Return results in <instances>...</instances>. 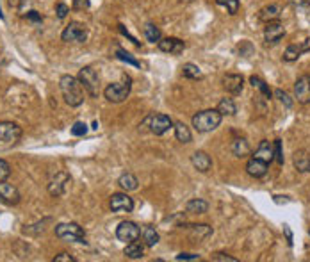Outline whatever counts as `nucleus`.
<instances>
[{"instance_id":"obj_1","label":"nucleus","mask_w":310,"mask_h":262,"mask_svg":"<svg viewBox=\"0 0 310 262\" xmlns=\"http://www.w3.org/2000/svg\"><path fill=\"white\" fill-rule=\"evenodd\" d=\"M59 88H61L62 98L70 107H78L84 102V88H82L78 77L74 75H62L59 78Z\"/></svg>"},{"instance_id":"obj_2","label":"nucleus","mask_w":310,"mask_h":262,"mask_svg":"<svg viewBox=\"0 0 310 262\" xmlns=\"http://www.w3.org/2000/svg\"><path fill=\"white\" fill-rule=\"evenodd\" d=\"M221 112L218 109H205L192 116V127L198 132H212L221 125Z\"/></svg>"},{"instance_id":"obj_3","label":"nucleus","mask_w":310,"mask_h":262,"mask_svg":"<svg viewBox=\"0 0 310 262\" xmlns=\"http://www.w3.org/2000/svg\"><path fill=\"white\" fill-rule=\"evenodd\" d=\"M132 90V78L128 75H123L122 82H112L104 90V96L112 104H122L128 98Z\"/></svg>"},{"instance_id":"obj_4","label":"nucleus","mask_w":310,"mask_h":262,"mask_svg":"<svg viewBox=\"0 0 310 262\" xmlns=\"http://www.w3.org/2000/svg\"><path fill=\"white\" fill-rule=\"evenodd\" d=\"M78 80H80L82 88L90 94L91 98H98L100 94V75L94 70L93 66H84L78 72Z\"/></svg>"},{"instance_id":"obj_5","label":"nucleus","mask_w":310,"mask_h":262,"mask_svg":"<svg viewBox=\"0 0 310 262\" xmlns=\"http://www.w3.org/2000/svg\"><path fill=\"white\" fill-rule=\"evenodd\" d=\"M56 236L62 241L70 242L86 241V232L78 223H59V225H56Z\"/></svg>"},{"instance_id":"obj_6","label":"nucleus","mask_w":310,"mask_h":262,"mask_svg":"<svg viewBox=\"0 0 310 262\" xmlns=\"http://www.w3.org/2000/svg\"><path fill=\"white\" fill-rule=\"evenodd\" d=\"M61 40L64 43H84L88 40L86 25L80 22H70L61 34Z\"/></svg>"},{"instance_id":"obj_7","label":"nucleus","mask_w":310,"mask_h":262,"mask_svg":"<svg viewBox=\"0 0 310 262\" xmlns=\"http://www.w3.org/2000/svg\"><path fill=\"white\" fill-rule=\"evenodd\" d=\"M22 138V127L12 122H0V146H12Z\"/></svg>"},{"instance_id":"obj_8","label":"nucleus","mask_w":310,"mask_h":262,"mask_svg":"<svg viewBox=\"0 0 310 262\" xmlns=\"http://www.w3.org/2000/svg\"><path fill=\"white\" fill-rule=\"evenodd\" d=\"M150 127V132L155 136H162L166 134L170 128L173 127V122L170 116L166 114H150L146 120L143 122V127Z\"/></svg>"},{"instance_id":"obj_9","label":"nucleus","mask_w":310,"mask_h":262,"mask_svg":"<svg viewBox=\"0 0 310 262\" xmlns=\"http://www.w3.org/2000/svg\"><path fill=\"white\" fill-rule=\"evenodd\" d=\"M141 238V228L134 222H122L116 228V239L122 242H132Z\"/></svg>"},{"instance_id":"obj_10","label":"nucleus","mask_w":310,"mask_h":262,"mask_svg":"<svg viewBox=\"0 0 310 262\" xmlns=\"http://www.w3.org/2000/svg\"><path fill=\"white\" fill-rule=\"evenodd\" d=\"M70 184H72V176H70L66 172H59V173H56V176H54L52 180H50L48 192L52 194V196L59 198V196H62V194H64Z\"/></svg>"},{"instance_id":"obj_11","label":"nucleus","mask_w":310,"mask_h":262,"mask_svg":"<svg viewBox=\"0 0 310 262\" xmlns=\"http://www.w3.org/2000/svg\"><path fill=\"white\" fill-rule=\"evenodd\" d=\"M110 210L112 212H132V209H134V200H132L126 192H116V194H112L110 196Z\"/></svg>"},{"instance_id":"obj_12","label":"nucleus","mask_w":310,"mask_h":262,"mask_svg":"<svg viewBox=\"0 0 310 262\" xmlns=\"http://www.w3.org/2000/svg\"><path fill=\"white\" fill-rule=\"evenodd\" d=\"M294 98L300 104H310V75H302L294 84Z\"/></svg>"},{"instance_id":"obj_13","label":"nucleus","mask_w":310,"mask_h":262,"mask_svg":"<svg viewBox=\"0 0 310 262\" xmlns=\"http://www.w3.org/2000/svg\"><path fill=\"white\" fill-rule=\"evenodd\" d=\"M284 36H286V27H284L282 22L276 20V22H268V24H266V27H264L266 43L274 45V43H278Z\"/></svg>"},{"instance_id":"obj_14","label":"nucleus","mask_w":310,"mask_h":262,"mask_svg":"<svg viewBox=\"0 0 310 262\" xmlns=\"http://www.w3.org/2000/svg\"><path fill=\"white\" fill-rule=\"evenodd\" d=\"M0 202L4 205H16L20 202V192L12 184L0 180Z\"/></svg>"},{"instance_id":"obj_15","label":"nucleus","mask_w":310,"mask_h":262,"mask_svg":"<svg viewBox=\"0 0 310 262\" xmlns=\"http://www.w3.org/2000/svg\"><path fill=\"white\" fill-rule=\"evenodd\" d=\"M308 50H310V40L303 41V43H290L286 48V52H284V61L287 62L298 61L303 54L308 52Z\"/></svg>"},{"instance_id":"obj_16","label":"nucleus","mask_w":310,"mask_h":262,"mask_svg":"<svg viewBox=\"0 0 310 262\" xmlns=\"http://www.w3.org/2000/svg\"><path fill=\"white\" fill-rule=\"evenodd\" d=\"M223 88L230 94H241L244 88V78L239 74H226L223 77Z\"/></svg>"},{"instance_id":"obj_17","label":"nucleus","mask_w":310,"mask_h":262,"mask_svg":"<svg viewBox=\"0 0 310 262\" xmlns=\"http://www.w3.org/2000/svg\"><path fill=\"white\" fill-rule=\"evenodd\" d=\"M159 48L166 54H172V56H178V54L184 52L186 43L178 38H160V41L157 43Z\"/></svg>"},{"instance_id":"obj_18","label":"nucleus","mask_w":310,"mask_h":262,"mask_svg":"<svg viewBox=\"0 0 310 262\" xmlns=\"http://www.w3.org/2000/svg\"><path fill=\"white\" fill-rule=\"evenodd\" d=\"M268 170H270V164L257 159V157H252V159L246 162V172H248V175L253 176V178H262V176H266Z\"/></svg>"},{"instance_id":"obj_19","label":"nucleus","mask_w":310,"mask_h":262,"mask_svg":"<svg viewBox=\"0 0 310 262\" xmlns=\"http://www.w3.org/2000/svg\"><path fill=\"white\" fill-rule=\"evenodd\" d=\"M191 164L194 166V170H198L200 173H207L208 170L212 168V159L208 156L207 152H194L191 156Z\"/></svg>"},{"instance_id":"obj_20","label":"nucleus","mask_w":310,"mask_h":262,"mask_svg":"<svg viewBox=\"0 0 310 262\" xmlns=\"http://www.w3.org/2000/svg\"><path fill=\"white\" fill-rule=\"evenodd\" d=\"M253 157H257V159L264 160V162L270 164L271 160H274V146L271 141L264 140L258 143L257 150H255V154H253Z\"/></svg>"},{"instance_id":"obj_21","label":"nucleus","mask_w":310,"mask_h":262,"mask_svg":"<svg viewBox=\"0 0 310 262\" xmlns=\"http://www.w3.org/2000/svg\"><path fill=\"white\" fill-rule=\"evenodd\" d=\"M292 164L300 173H308L310 172V154L306 150H296L292 156Z\"/></svg>"},{"instance_id":"obj_22","label":"nucleus","mask_w":310,"mask_h":262,"mask_svg":"<svg viewBox=\"0 0 310 262\" xmlns=\"http://www.w3.org/2000/svg\"><path fill=\"white\" fill-rule=\"evenodd\" d=\"M282 14V9L278 4H270L266 6V8H262L260 11H258V20H262L264 24H268V22H276L278 18H280Z\"/></svg>"},{"instance_id":"obj_23","label":"nucleus","mask_w":310,"mask_h":262,"mask_svg":"<svg viewBox=\"0 0 310 262\" xmlns=\"http://www.w3.org/2000/svg\"><path fill=\"white\" fill-rule=\"evenodd\" d=\"M125 255L132 260H138V258H143L144 257V242L136 239L132 242H126L125 246Z\"/></svg>"},{"instance_id":"obj_24","label":"nucleus","mask_w":310,"mask_h":262,"mask_svg":"<svg viewBox=\"0 0 310 262\" xmlns=\"http://www.w3.org/2000/svg\"><path fill=\"white\" fill-rule=\"evenodd\" d=\"M230 150H232V154L236 157H239V159H246V157L252 154V148H250L248 141L242 140V138H237V140H234L232 146H230Z\"/></svg>"},{"instance_id":"obj_25","label":"nucleus","mask_w":310,"mask_h":262,"mask_svg":"<svg viewBox=\"0 0 310 262\" xmlns=\"http://www.w3.org/2000/svg\"><path fill=\"white\" fill-rule=\"evenodd\" d=\"M118 186L125 192L136 191V189H138V186H139V180H138V176L132 175V173H123V175L118 178Z\"/></svg>"},{"instance_id":"obj_26","label":"nucleus","mask_w":310,"mask_h":262,"mask_svg":"<svg viewBox=\"0 0 310 262\" xmlns=\"http://www.w3.org/2000/svg\"><path fill=\"white\" fill-rule=\"evenodd\" d=\"M208 210V204L202 198H192L186 204V212L189 214H205Z\"/></svg>"},{"instance_id":"obj_27","label":"nucleus","mask_w":310,"mask_h":262,"mask_svg":"<svg viewBox=\"0 0 310 262\" xmlns=\"http://www.w3.org/2000/svg\"><path fill=\"white\" fill-rule=\"evenodd\" d=\"M175 136H176V140L180 141V143H191V140H192V134H191V130H189V127L186 125V123H182V122H178V123H175Z\"/></svg>"},{"instance_id":"obj_28","label":"nucleus","mask_w":310,"mask_h":262,"mask_svg":"<svg viewBox=\"0 0 310 262\" xmlns=\"http://www.w3.org/2000/svg\"><path fill=\"white\" fill-rule=\"evenodd\" d=\"M250 84H252L253 88H257L258 91H260V94L264 96L266 100H270L271 98V94H273V91L270 90V86L266 84L264 80H262L260 77H257V75H252L250 77Z\"/></svg>"},{"instance_id":"obj_29","label":"nucleus","mask_w":310,"mask_h":262,"mask_svg":"<svg viewBox=\"0 0 310 262\" xmlns=\"http://www.w3.org/2000/svg\"><path fill=\"white\" fill-rule=\"evenodd\" d=\"M141 236H143L144 246H148V248H152V246H155L159 242V234H157V230L154 226H144Z\"/></svg>"},{"instance_id":"obj_30","label":"nucleus","mask_w":310,"mask_h":262,"mask_svg":"<svg viewBox=\"0 0 310 262\" xmlns=\"http://www.w3.org/2000/svg\"><path fill=\"white\" fill-rule=\"evenodd\" d=\"M218 111L221 112V116H234L237 112V107L232 98H221V102L218 104Z\"/></svg>"},{"instance_id":"obj_31","label":"nucleus","mask_w":310,"mask_h":262,"mask_svg":"<svg viewBox=\"0 0 310 262\" xmlns=\"http://www.w3.org/2000/svg\"><path fill=\"white\" fill-rule=\"evenodd\" d=\"M182 75H184L186 78H192V80L204 78V74H202V70L196 64H192V62H188V64L182 66Z\"/></svg>"},{"instance_id":"obj_32","label":"nucleus","mask_w":310,"mask_h":262,"mask_svg":"<svg viewBox=\"0 0 310 262\" xmlns=\"http://www.w3.org/2000/svg\"><path fill=\"white\" fill-rule=\"evenodd\" d=\"M144 36H146V40L150 41V43H159L162 34H160V29L157 27V25L146 24L144 25Z\"/></svg>"},{"instance_id":"obj_33","label":"nucleus","mask_w":310,"mask_h":262,"mask_svg":"<svg viewBox=\"0 0 310 262\" xmlns=\"http://www.w3.org/2000/svg\"><path fill=\"white\" fill-rule=\"evenodd\" d=\"M116 58H118L120 61L128 62V64L136 66V68H139V66H141V64H139V61H138V59H134V58H132V56H130V54H128V52H125V50H122V48H118V50H116Z\"/></svg>"},{"instance_id":"obj_34","label":"nucleus","mask_w":310,"mask_h":262,"mask_svg":"<svg viewBox=\"0 0 310 262\" xmlns=\"http://www.w3.org/2000/svg\"><path fill=\"white\" fill-rule=\"evenodd\" d=\"M273 146H274V160L282 166V164H284V148H282V140H274Z\"/></svg>"},{"instance_id":"obj_35","label":"nucleus","mask_w":310,"mask_h":262,"mask_svg":"<svg viewBox=\"0 0 310 262\" xmlns=\"http://www.w3.org/2000/svg\"><path fill=\"white\" fill-rule=\"evenodd\" d=\"M273 94H274V96H276V98L280 100V102L284 104V106H286V107H292V100H290V96L286 93V91L274 90V91H273Z\"/></svg>"},{"instance_id":"obj_36","label":"nucleus","mask_w":310,"mask_h":262,"mask_svg":"<svg viewBox=\"0 0 310 262\" xmlns=\"http://www.w3.org/2000/svg\"><path fill=\"white\" fill-rule=\"evenodd\" d=\"M88 134V125L82 122H77L72 127V136H77V138H80V136H86Z\"/></svg>"},{"instance_id":"obj_37","label":"nucleus","mask_w":310,"mask_h":262,"mask_svg":"<svg viewBox=\"0 0 310 262\" xmlns=\"http://www.w3.org/2000/svg\"><path fill=\"white\" fill-rule=\"evenodd\" d=\"M9 175H11V166L8 160L0 159V180H8Z\"/></svg>"},{"instance_id":"obj_38","label":"nucleus","mask_w":310,"mask_h":262,"mask_svg":"<svg viewBox=\"0 0 310 262\" xmlns=\"http://www.w3.org/2000/svg\"><path fill=\"white\" fill-rule=\"evenodd\" d=\"M210 260L214 262H237L236 257H232V255H226V254H212V257H210Z\"/></svg>"},{"instance_id":"obj_39","label":"nucleus","mask_w":310,"mask_h":262,"mask_svg":"<svg viewBox=\"0 0 310 262\" xmlns=\"http://www.w3.org/2000/svg\"><path fill=\"white\" fill-rule=\"evenodd\" d=\"M289 4L296 9H302V11H308L310 9V0H289Z\"/></svg>"},{"instance_id":"obj_40","label":"nucleus","mask_w":310,"mask_h":262,"mask_svg":"<svg viewBox=\"0 0 310 262\" xmlns=\"http://www.w3.org/2000/svg\"><path fill=\"white\" fill-rule=\"evenodd\" d=\"M54 262H77V258H75L74 255H70V254H66V252H62V254H59V255L54 257Z\"/></svg>"},{"instance_id":"obj_41","label":"nucleus","mask_w":310,"mask_h":262,"mask_svg":"<svg viewBox=\"0 0 310 262\" xmlns=\"http://www.w3.org/2000/svg\"><path fill=\"white\" fill-rule=\"evenodd\" d=\"M239 0H226V9H228L230 14H237L239 12Z\"/></svg>"},{"instance_id":"obj_42","label":"nucleus","mask_w":310,"mask_h":262,"mask_svg":"<svg viewBox=\"0 0 310 262\" xmlns=\"http://www.w3.org/2000/svg\"><path fill=\"white\" fill-rule=\"evenodd\" d=\"M176 260H200V255H194V254H180V255H176Z\"/></svg>"},{"instance_id":"obj_43","label":"nucleus","mask_w":310,"mask_h":262,"mask_svg":"<svg viewBox=\"0 0 310 262\" xmlns=\"http://www.w3.org/2000/svg\"><path fill=\"white\" fill-rule=\"evenodd\" d=\"M68 11H70V9H68V6H66V4H58V8H56V12H58V16L61 18V20H62V18H66Z\"/></svg>"},{"instance_id":"obj_44","label":"nucleus","mask_w":310,"mask_h":262,"mask_svg":"<svg viewBox=\"0 0 310 262\" xmlns=\"http://www.w3.org/2000/svg\"><path fill=\"white\" fill-rule=\"evenodd\" d=\"M27 20L34 22V24H41V16L38 14L36 11H29V12H27Z\"/></svg>"},{"instance_id":"obj_45","label":"nucleus","mask_w":310,"mask_h":262,"mask_svg":"<svg viewBox=\"0 0 310 262\" xmlns=\"http://www.w3.org/2000/svg\"><path fill=\"white\" fill-rule=\"evenodd\" d=\"M284 232H286V238H287V242H289V244H292V232H290L289 225H284Z\"/></svg>"},{"instance_id":"obj_46","label":"nucleus","mask_w":310,"mask_h":262,"mask_svg":"<svg viewBox=\"0 0 310 262\" xmlns=\"http://www.w3.org/2000/svg\"><path fill=\"white\" fill-rule=\"evenodd\" d=\"M118 27H120V32H122V34H125L126 38H130V41H134V45H138V46H139V41L136 40V38H132L128 32H126V30H125V27H123V25H118Z\"/></svg>"},{"instance_id":"obj_47","label":"nucleus","mask_w":310,"mask_h":262,"mask_svg":"<svg viewBox=\"0 0 310 262\" xmlns=\"http://www.w3.org/2000/svg\"><path fill=\"white\" fill-rule=\"evenodd\" d=\"M90 6V0H75V8L77 9H84Z\"/></svg>"},{"instance_id":"obj_48","label":"nucleus","mask_w":310,"mask_h":262,"mask_svg":"<svg viewBox=\"0 0 310 262\" xmlns=\"http://www.w3.org/2000/svg\"><path fill=\"white\" fill-rule=\"evenodd\" d=\"M218 6H226V0H216Z\"/></svg>"},{"instance_id":"obj_49","label":"nucleus","mask_w":310,"mask_h":262,"mask_svg":"<svg viewBox=\"0 0 310 262\" xmlns=\"http://www.w3.org/2000/svg\"><path fill=\"white\" fill-rule=\"evenodd\" d=\"M0 18H4V14H2V9H0Z\"/></svg>"}]
</instances>
